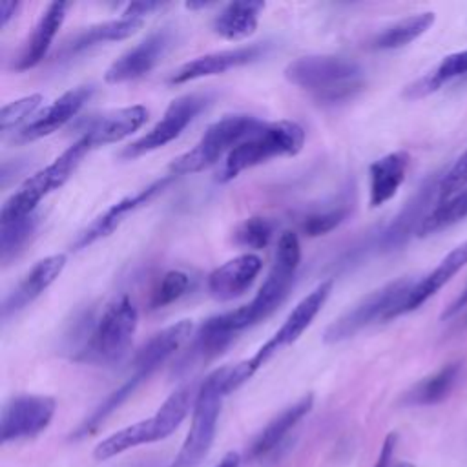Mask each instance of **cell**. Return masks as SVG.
Masks as SVG:
<instances>
[{"instance_id":"6da1fadb","label":"cell","mask_w":467,"mask_h":467,"mask_svg":"<svg viewBox=\"0 0 467 467\" xmlns=\"http://www.w3.org/2000/svg\"><path fill=\"white\" fill-rule=\"evenodd\" d=\"M301 261V244L294 232L286 230L279 235L274 265L254 296V299L235 310L213 316L206 323L224 334L235 336L237 332L255 325L257 321L268 317L286 297L290 285L294 281L296 270Z\"/></svg>"},{"instance_id":"7a4b0ae2","label":"cell","mask_w":467,"mask_h":467,"mask_svg":"<svg viewBox=\"0 0 467 467\" xmlns=\"http://www.w3.org/2000/svg\"><path fill=\"white\" fill-rule=\"evenodd\" d=\"M285 78L319 102L352 99L365 86L361 66L341 55L299 57L285 67Z\"/></svg>"},{"instance_id":"3957f363","label":"cell","mask_w":467,"mask_h":467,"mask_svg":"<svg viewBox=\"0 0 467 467\" xmlns=\"http://www.w3.org/2000/svg\"><path fill=\"white\" fill-rule=\"evenodd\" d=\"M137 323V306L128 296H120L111 301L93 323L82 345L75 350L73 359L93 365L119 363L131 345Z\"/></svg>"},{"instance_id":"277c9868","label":"cell","mask_w":467,"mask_h":467,"mask_svg":"<svg viewBox=\"0 0 467 467\" xmlns=\"http://www.w3.org/2000/svg\"><path fill=\"white\" fill-rule=\"evenodd\" d=\"M305 144V130L294 120L261 122L244 140H241L224 159L217 181L228 182L241 171L263 164L275 157L296 155Z\"/></svg>"},{"instance_id":"5b68a950","label":"cell","mask_w":467,"mask_h":467,"mask_svg":"<svg viewBox=\"0 0 467 467\" xmlns=\"http://www.w3.org/2000/svg\"><path fill=\"white\" fill-rule=\"evenodd\" d=\"M334 281L327 279L319 283L308 296H305L294 310L288 314V317L283 321V325L274 332V336L250 358L244 359L234 367H228V376H226V394L241 387L246 379H250L257 368H261L274 354H277L281 348L292 345L314 321V317L319 314L323 308L325 301L328 299L332 292Z\"/></svg>"},{"instance_id":"8992f818","label":"cell","mask_w":467,"mask_h":467,"mask_svg":"<svg viewBox=\"0 0 467 467\" xmlns=\"http://www.w3.org/2000/svg\"><path fill=\"white\" fill-rule=\"evenodd\" d=\"M93 150L89 139L80 135L67 150H64L51 164L27 177L20 188L4 202L0 223L26 217L35 212L36 204L53 190H58L78 168L82 159Z\"/></svg>"},{"instance_id":"52a82bcc","label":"cell","mask_w":467,"mask_h":467,"mask_svg":"<svg viewBox=\"0 0 467 467\" xmlns=\"http://www.w3.org/2000/svg\"><path fill=\"white\" fill-rule=\"evenodd\" d=\"M226 376L228 367H221L208 374L201 383L193 400L190 432L171 467H197L210 451V445L215 438L221 403L226 396Z\"/></svg>"},{"instance_id":"ba28073f","label":"cell","mask_w":467,"mask_h":467,"mask_svg":"<svg viewBox=\"0 0 467 467\" xmlns=\"http://www.w3.org/2000/svg\"><path fill=\"white\" fill-rule=\"evenodd\" d=\"M261 126V120L250 115H226L206 128L199 142L179 155L170 164L171 175H190L213 166L224 153L228 155L241 140Z\"/></svg>"},{"instance_id":"9c48e42d","label":"cell","mask_w":467,"mask_h":467,"mask_svg":"<svg viewBox=\"0 0 467 467\" xmlns=\"http://www.w3.org/2000/svg\"><path fill=\"white\" fill-rule=\"evenodd\" d=\"M412 285L414 281L410 277H401L370 292L325 328L323 341L339 343L352 337L376 319H392Z\"/></svg>"},{"instance_id":"30bf717a","label":"cell","mask_w":467,"mask_h":467,"mask_svg":"<svg viewBox=\"0 0 467 467\" xmlns=\"http://www.w3.org/2000/svg\"><path fill=\"white\" fill-rule=\"evenodd\" d=\"M206 104H208L206 95L188 93V95L177 97L175 100L170 102L162 119L146 135H142L137 140H133L131 144L124 146L119 155L122 159H135L148 151L162 148L164 144L177 139L182 133V130L201 113V109Z\"/></svg>"},{"instance_id":"8fae6325","label":"cell","mask_w":467,"mask_h":467,"mask_svg":"<svg viewBox=\"0 0 467 467\" xmlns=\"http://www.w3.org/2000/svg\"><path fill=\"white\" fill-rule=\"evenodd\" d=\"M57 403L49 396L22 394L9 400L2 409L0 440L2 443L26 440L40 434L53 420Z\"/></svg>"},{"instance_id":"7c38bea8","label":"cell","mask_w":467,"mask_h":467,"mask_svg":"<svg viewBox=\"0 0 467 467\" xmlns=\"http://www.w3.org/2000/svg\"><path fill=\"white\" fill-rule=\"evenodd\" d=\"M173 44V31L170 27H161L144 36L137 46L122 53L104 73V80L109 84H119L126 80H135L150 73L155 64L166 55Z\"/></svg>"},{"instance_id":"4fadbf2b","label":"cell","mask_w":467,"mask_h":467,"mask_svg":"<svg viewBox=\"0 0 467 467\" xmlns=\"http://www.w3.org/2000/svg\"><path fill=\"white\" fill-rule=\"evenodd\" d=\"M440 181H441V175L434 173L420 186V190L410 197V201L405 202L400 213L381 232V235L378 237V248H381L383 252L396 250L403 246L412 234H418L420 224L427 217L425 213L427 206L431 204L432 197L438 195Z\"/></svg>"},{"instance_id":"5bb4252c","label":"cell","mask_w":467,"mask_h":467,"mask_svg":"<svg viewBox=\"0 0 467 467\" xmlns=\"http://www.w3.org/2000/svg\"><path fill=\"white\" fill-rule=\"evenodd\" d=\"M268 49L266 42H255L250 46H241V47H234V49H223V51H213L202 57H197L186 64H182L181 67H177L168 82L170 84H184L190 80H197L202 77H210V75H217V73H224L228 69L250 64L257 58H261Z\"/></svg>"},{"instance_id":"9a60e30c","label":"cell","mask_w":467,"mask_h":467,"mask_svg":"<svg viewBox=\"0 0 467 467\" xmlns=\"http://www.w3.org/2000/svg\"><path fill=\"white\" fill-rule=\"evenodd\" d=\"M91 95V86H78L66 91L53 104L44 108L29 124L16 131V135H13V142H31L46 135H51L67 120H71L78 113V109L89 100Z\"/></svg>"},{"instance_id":"2e32d148","label":"cell","mask_w":467,"mask_h":467,"mask_svg":"<svg viewBox=\"0 0 467 467\" xmlns=\"http://www.w3.org/2000/svg\"><path fill=\"white\" fill-rule=\"evenodd\" d=\"M173 177H175V175L170 173L168 177L157 179V181H153L151 184H148L146 188H142V190L135 192L133 195H128V197L120 199L119 202H115L113 206H109L102 215H99L89 226H86V228L77 235V239L73 241L71 248H73V250H80V248H86V246H89L91 243H95V241H99V239L109 235V234L122 223V219H124L128 213L135 212L137 208H140L142 204H146L148 201H151L159 192H162V190L170 184V181H171Z\"/></svg>"},{"instance_id":"e0dca14e","label":"cell","mask_w":467,"mask_h":467,"mask_svg":"<svg viewBox=\"0 0 467 467\" xmlns=\"http://www.w3.org/2000/svg\"><path fill=\"white\" fill-rule=\"evenodd\" d=\"M66 254H53L31 266V270L16 283V286L5 296L2 303V319L7 321L11 316L18 314L29 303H33L64 270Z\"/></svg>"},{"instance_id":"ac0fdd59","label":"cell","mask_w":467,"mask_h":467,"mask_svg":"<svg viewBox=\"0 0 467 467\" xmlns=\"http://www.w3.org/2000/svg\"><path fill=\"white\" fill-rule=\"evenodd\" d=\"M261 266L263 263L255 254H241L208 275V292L219 301L235 299L252 286Z\"/></svg>"},{"instance_id":"d6986e66","label":"cell","mask_w":467,"mask_h":467,"mask_svg":"<svg viewBox=\"0 0 467 467\" xmlns=\"http://www.w3.org/2000/svg\"><path fill=\"white\" fill-rule=\"evenodd\" d=\"M192 321L182 319L175 325L153 334L133 358V374L146 379L155 372L170 356H173L192 334Z\"/></svg>"},{"instance_id":"ffe728a7","label":"cell","mask_w":467,"mask_h":467,"mask_svg":"<svg viewBox=\"0 0 467 467\" xmlns=\"http://www.w3.org/2000/svg\"><path fill=\"white\" fill-rule=\"evenodd\" d=\"M146 120L148 109L144 106H126L95 117L82 135H86L91 146L97 148L102 144H111L126 139L128 135L137 131Z\"/></svg>"},{"instance_id":"44dd1931","label":"cell","mask_w":467,"mask_h":467,"mask_svg":"<svg viewBox=\"0 0 467 467\" xmlns=\"http://www.w3.org/2000/svg\"><path fill=\"white\" fill-rule=\"evenodd\" d=\"M467 265V241H463L462 244H458L456 248H452L440 263L438 266L429 272L425 277H421L420 281H416L410 288V292L407 294V297L403 299V303L398 306L396 316L410 312L414 308H418L420 305H423L429 297H432L445 283H449L463 266Z\"/></svg>"},{"instance_id":"7402d4cb","label":"cell","mask_w":467,"mask_h":467,"mask_svg":"<svg viewBox=\"0 0 467 467\" xmlns=\"http://www.w3.org/2000/svg\"><path fill=\"white\" fill-rule=\"evenodd\" d=\"M69 4L67 2H51L44 13L40 15L31 36L27 38L22 53L18 55L16 62L13 64V67L16 71H24L29 67H35L47 53L55 35L58 33L66 13H67Z\"/></svg>"},{"instance_id":"603a6c76","label":"cell","mask_w":467,"mask_h":467,"mask_svg":"<svg viewBox=\"0 0 467 467\" xmlns=\"http://www.w3.org/2000/svg\"><path fill=\"white\" fill-rule=\"evenodd\" d=\"M409 162H410V157L407 151H392L370 164L368 175H370V206L372 208L385 204L396 195L398 188L405 181Z\"/></svg>"},{"instance_id":"cb8c5ba5","label":"cell","mask_w":467,"mask_h":467,"mask_svg":"<svg viewBox=\"0 0 467 467\" xmlns=\"http://www.w3.org/2000/svg\"><path fill=\"white\" fill-rule=\"evenodd\" d=\"M312 405H314V396L306 394L301 400H297L294 405L279 412L252 441L250 458H263L270 454L275 447H279L286 438V434L310 412Z\"/></svg>"},{"instance_id":"d4e9b609","label":"cell","mask_w":467,"mask_h":467,"mask_svg":"<svg viewBox=\"0 0 467 467\" xmlns=\"http://www.w3.org/2000/svg\"><path fill=\"white\" fill-rule=\"evenodd\" d=\"M265 2L243 0L226 4L213 18V31L226 40H241L250 36L259 22Z\"/></svg>"},{"instance_id":"484cf974","label":"cell","mask_w":467,"mask_h":467,"mask_svg":"<svg viewBox=\"0 0 467 467\" xmlns=\"http://www.w3.org/2000/svg\"><path fill=\"white\" fill-rule=\"evenodd\" d=\"M164 440V432L162 427L159 423V420L155 418V414L148 420L137 421L133 425H128L120 431H117L115 434L108 436L106 440H102L95 451L93 456L97 460H109L131 447H137L140 443H151V441H159Z\"/></svg>"},{"instance_id":"4316f807","label":"cell","mask_w":467,"mask_h":467,"mask_svg":"<svg viewBox=\"0 0 467 467\" xmlns=\"http://www.w3.org/2000/svg\"><path fill=\"white\" fill-rule=\"evenodd\" d=\"M460 372H462V363L460 361H452V363L443 365L434 374L418 381L403 396V403L405 405H434V403L443 401L451 394V390L454 389V385L460 378Z\"/></svg>"},{"instance_id":"83f0119b","label":"cell","mask_w":467,"mask_h":467,"mask_svg":"<svg viewBox=\"0 0 467 467\" xmlns=\"http://www.w3.org/2000/svg\"><path fill=\"white\" fill-rule=\"evenodd\" d=\"M432 24H434V13H431V11L410 15L407 18H401V20L387 26L378 35H374L372 40L368 42V47L398 49L401 46L410 44L418 36H421Z\"/></svg>"},{"instance_id":"f1b7e54d","label":"cell","mask_w":467,"mask_h":467,"mask_svg":"<svg viewBox=\"0 0 467 467\" xmlns=\"http://www.w3.org/2000/svg\"><path fill=\"white\" fill-rule=\"evenodd\" d=\"M142 22L144 20H137V18L120 15V18H117V20H108V22L89 26L71 38V42L67 44V51L77 53V51H84L100 42L128 38L142 26Z\"/></svg>"},{"instance_id":"f546056e","label":"cell","mask_w":467,"mask_h":467,"mask_svg":"<svg viewBox=\"0 0 467 467\" xmlns=\"http://www.w3.org/2000/svg\"><path fill=\"white\" fill-rule=\"evenodd\" d=\"M462 75H467V49L445 57L432 71H429L427 75H423L421 78H418L416 82L407 86L405 97L407 99H421Z\"/></svg>"},{"instance_id":"4dcf8cb0","label":"cell","mask_w":467,"mask_h":467,"mask_svg":"<svg viewBox=\"0 0 467 467\" xmlns=\"http://www.w3.org/2000/svg\"><path fill=\"white\" fill-rule=\"evenodd\" d=\"M36 226H38L36 212L26 217L0 223V261L4 265H7L24 250L27 241L33 237Z\"/></svg>"},{"instance_id":"1f68e13d","label":"cell","mask_w":467,"mask_h":467,"mask_svg":"<svg viewBox=\"0 0 467 467\" xmlns=\"http://www.w3.org/2000/svg\"><path fill=\"white\" fill-rule=\"evenodd\" d=\"M142 381H144L142 378L131 374L120 387H117V389H115V390H113L82 423H80V427L73 432V438L78 440V438H84V436L95 432V431L99 429V425H100L111 412H115V410L135 392V389H137Z\"/></svg>"},{"instance_id":"d6a6232c","label":"cell","mask_w":467,"mask_h":467,"mask_svg":"<svg viewBox=\"0 0 467 467\" xmlns=\"http://www.w3.org/2000/svg\"><path fill=\"white\" fill-rule=\"evenodd\" d=\"M463 217H467V188L447 201L436 202V206L427 213V217L420 224L418 235H431L462 221Z\"/></svg>"},{"instance_id":"836d02e7","label":"cell","mask_w":467,"mask_h":467,"mask_svg":"<svg viewBox=\"0 0 467 467\" xmlns=\"http://www.w3.org/2000/svg\"><path fill=\"white\" fill-rule=\"evenodd\" d=\"M272 234H274V223L268 217L254 215L235 226L234 241L239 246L259 250L270 243Z\"/></svg>"},{"instance_id":"e575fe53","label":"cell","mask_w":467,"mask_h":467,"mask_svg":"<svg viewBox=\"0 0 467 467\" xmlns=\"http://www.w3.org/2000/svg\"><path fill=\"white\" fill-rule=\"evenodd\" d=\"M190 288V275L182 270H170L166 272L157 286L151 292L150 297V306L151 308H162L173 301H177L179 297H182Z\"/></svg>"},{"instance_id":"d590c367","label":"cell","mask_w":467,"mask_h":467,"mask_svg":"<svg viewBox=\"0 0 467 467\" xmlns=\"http://www.w3.org/2000/svg\"><path fill=\"white\" fill-rule=\"evenodd\" d=\"M42 95L40 93H35V95H27V97H22L18 100H13V102H7L2 106L0 109V128L4 133L15 130L18 124H22L27 117H31L38 106L42 104Z\"/></svg>"},{"instance_id":"8d00e7d4","label":"cell","mask_w":467,"mask_h":467,"mask_svg":"<svg viewBox=\"0 0 467 467\" xmlns=\"http://www.w3.org/2000/svg\"><path fill=\"white\" fill-rule=\"evenodd\" d=\"M467 188V150L456 159V162L441 175L438 186V202L458 195Z\"/></svg>"},{"instance_id":"74e56055","label":"cell","mask_w":467,"mask_h":467,"mask_svg":"<svg viewBox=\"0 0 467 467\" xmlns=\"http://www.w3.org/2000/svg\"><path fill=\"white\" fill-rule=\"evenodd\" d=\"M347 208H336V210H328V212H321V213H312L303 221V232L310 237H317V235H325L328 232H332L336 226H339L345 217H347Z\"/></svg>"},{"instance_id":"f35d334b","label":"cell","mask_w":467,"mask_h":467,"mask_svg":"<svg viewBox=\"0 0 467 467\" xmlns=\"http://www.w3.org/2000/svg\"><path fill=\"white\" fill-rule=\"evenodd\" d=\"M396 440H398L396 432L387 434L374 467H392V454H394V449H396ZM394 467H412V465L410 463H398Z\"/></svg>"},{"instance_id":"ab89813d","label":"cell","mask_w":467,"mask_h":467,"mask_svg":"<svg viewBox=\"0 0 467 467\" xmlns=\"http://www.w3.org/2000/svg\"><path fill=\"white\" fill-rule=\"evenodd\" d=\"M161 5H162V4H159V2H131V4H128L126 9L122 11V16L144 20V16H148L151 11L159 9Z\"/></svg>"},{"instance_id":"60d3db41","label":"cell","mask_w":467,"mask_h":467,"mask_svg":"<svg viewBox=\"0 0 467 467\" xmlns=\"http://www.w3.org/2000/svg\"><path fill=\"white\" fill-rule=\"evenodd\" d=\"M20 7V2H13V0H2L0 2V26H7V22L16 15Z\"/></svg>"},{"instance_id":"b9f144b4","label":"cell","mask_w":467,"mask_h":467,"mask_svg":"<svg viewBox=\"0 0 467 467\" xmlns=\"http://www.w3.org/2000/svg\"><path fill=\"white\" fill-rule=\"evenodd\" d=\"M467 306V286H465V290L460 294V297L454 301V303H451L449 305V308L441 314V317L443 319H449V317H452L454 314H458L462 308H465Z\"/></svg>"},{"instance_id":"7bdbcfd3","label":"cell","mask_w":467,"mask_h":467,"mask_svg":"<svg viewBox=\"0 0 467 467\" xmlns=\"http://www.w3.org/2000/svg\"><path fill=\"white\" fill-rule=\"evenodd\" d=\"M215 467H241V456L237 452H228Z\"/></svg>"}]
</instances>
